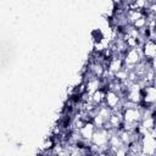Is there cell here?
Listing matches in <instances>:
<instances>
[{"instance_id": "1", "label": "cell", "mask_w": 156, "mask_h": 156, "mask_svg": "<svg viewBox=\"0 0 156 156\" xmlns=\"http://www.w3.org/2000/svg\"><path fill=\"white\" fill-rule=\"evenodd\" d=\"M145 54L150 58L154 57V55H155V45H154V41H149L146 44V46H145Z\"/></svg>"}]
</instances>
